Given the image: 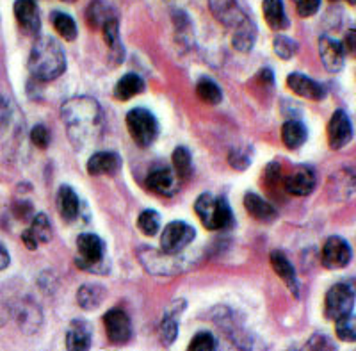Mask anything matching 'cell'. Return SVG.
Returning <instances> with one entry per match:
<instances>
[{"label":"cell","instance_id":"6da1fadb","mask_svg":"<svg viewBox=\"0 0 356 351\" xmlns=\"http://www.w3.org/2000/svg\"><path fill=\"white\" fill-rule=\"evenodd\" d=\"M61 114L65 125L68 127L70 139L77 148L86 146V143L95 137V132L100 130L102 111L95 98H72L63 105Z\"/></svg>","mask_w":356,"mask_h":351},{"label":"cell","instance_id":"7a4b0ae2","mask_svg":"<svg viewBox=\"0 0 356 351\" xmlns=\"http://www.w3.org/2000/svg\"><path fill=\"white\" fill-rule=\"evenodd\" d=\"M66 70V54L61 43L50 36L36 40L29 56V72L36 81L52 82Z\"/></svg>","mask_w":356,"mask_h":351},{"label":"cell","instance_id":"3957f363","mask_svg":"<svg viewBox=\"0 0 356 351\" xmlns=\"http://www.w3.org/2000/svg\"><path fill=\"white\" fill-rule=\"evenodd\" d=\"M195 212L207 231H228L235 225L234 212L227 200L212 193H203L196 198Z\"/></svg>","mask_w":356,"mask_h":351},{"label":"cell","instance_id":"277c9868","mask_svg":"<svg viewBox=\"0 0 356 351\" xmlns=\"http://www.w3.org/2000/svg\"><path fill=\"white\" fill-rule=\"evenodd\" d=\"M106 258V244L97 234H81L77 237V257L75 264L84 271L104 274L107 273V266L104 263Z\"/></svg>","mask_w":356,"mask_h":351},{"label":"cell","instance_id":"5b68a950","mask_svg":"<svg viewBox=\"0 0 356 351\" xmlns=\"http://www.w3.org/2000/svg\"><path fill=\"white\" fill-rule=\"evenodd\" d=\"M127 129H129L130 136L141 148H148L155 143L159 136V121L145 107H136V109L129 111L127 114Z\"/></svg>","mask_w":356,"mask_h":351},{"label":"cell","instance_id":"8992f818","mask_svg":"<svg viewBox=\"0 0 356 351\" xmlns=\"http://www.w3.org/2000/svg\"><path fill=\"white\" fill-rule=\"evenodd\" d=\"M196 239L195 226L186 221H171L164 226L161 235V250L164 254H182Z\"/></svg>","mask_w":356,"mask_h":351},{"label":"cell","instance_id":"52a82bcc","mask_svg":"<svg viewBox=\"0 0 356 351\" xmlns=\"http://www.w3.org/2000/svg\"><path fill=\"white\" fill-rule=\"evenodd\" d=\"M355 312V289L346 283H335L324 298V315L332 321Z\"/></svg>","mask_w":356,"mask_h":351},{"label":"cell","instance_id":"ba28073f","mask_svg":"<svg viewBox=\"0 0 356 351\" xmlns=\"http://www.w3.org/2000/svg\"><path fill=\"white\" fill-rule=\"evenodd\" d=\"M353 258V250L349 242L340 235H332L324 242L323 251H321V263L328 270H342L349 266Z\"/></svg>","mask_w":356,"mask_h":351},{"label":"cell","instance_id":"9c48e42d","mask_svg":"<svg viewBox=\"0 0 356 351\" xmlns=\"http://www.w3.org/2000/svg\"><path fill=\"white\" fill-rule=\"evenodd\" d=\"M209 9L214 15L216 20L227 29L235 31L250 20V15L241 8L237 0H209Z\"/></svg>","mask_w":356,"mask_h":351},{"label":"cell","instance_id":"30bf717a","mask_svg":"<svg viewBox=\"0 0 356 351\" xmlns=\"http://www.w3.org/2000/svg\"><path fill=\"white\" fill-rule=\"evenodd\" d=\"M317 186V178L310 166L298 164L292 168L291 173L285 177L284 187L292 196H308L314 193Z\"/></svg>","mask_w":356,"mask_h":351},{"label":"cell","instance_id":"8fae6325","mask_svg":"<svg viewBox=\"0 0 356 351\" xmlns=\"http://www.w3.org/2000/svg\"><path fill=\"white\" fill-rule=\"evenodd\" d=\"M104 325H106L107 339L113 344H125L132 337V323L127 312L122 309H111L104 315Z\"/></svg>","mask_w":356,"mask_h":351},{"label":"cell","instance_id":"7c38bea8","mask_svg":"<svg viewBox=\"0 0 356 351\" xmlns=\"http://www.w3.org/2000/svg\"><path fill=\"white\" fill-rule=\"evenodd\" d=\"M146 186L154 193L161 194V196H173L178 191L180 180L177 178L175 171L170 166H155L154 170L146 177Z\"/></svg>","mask_w":356,"mask_h":351},{"label":"cell","instance_id":"4fadbf2b","mask_svg":"<svg viewBox=\"0 0 356 351\" xmlns=\"http://www.w3.org/2000/svg\"><path fill=\"white\" fill-rule=\"evenodd\" d=\"M353 139V123L348 113L342 109L335 111L328 123V141L333 150L344 148Z\"/></svg>","mask_w":356,"mask_h":351},{"label":"cell","instance_id":"5bb4252c","mask_svg":"<svg viewBox=\"0 0 356 351\" xmlns=\"http://www.w3.org/2000/svg\"><path fill=\"white\" fill-rule=\"evenodd\" d=\"M13 11H15V18H17L18 25L24 29L25 34H29V36L40 34L41 18L36 0H17Z\"/></svg>","mask_w":356,"mask_h":351},{"label":"cell","instance_id":"9a60e30c","mask_svg":"<svg viewBox=\"0 0 356 351\" xmlns=\"http://www.w3.org/2000/svg\"><path fill=\"white\" fill-rule=\"evenodd\" d=\"M52 239V223L49 216L40 212L33 216V221L27 231L22 232V241L27 247V250H36L40 244H44Z\"/></svg>","mask_w":356,"mask_h":351},{"label":"cell","instance_id":"2e32d148","mask_svg":"<svg viewBox=\"0 0 356 351\" xmlns=\"http://www.w3.org/2000/svg\"><path fill=\"white\" fill-rule=\"evenodd\" d=\"M287 86L292 93L301 98H307V100L319 102L326 98V88L314 79L303 75V73H291L287 77Z\"/></svg>","mask_w":356,"mask_h":351},{"label":"cell","instance_id":"e0dca14e","mask_svg":"<svg viewBox=\"0 0 356 351\" xmlns=\"http://www.w3.org/2000/svg\"><path fill=\"white\" fill-rule=\"evenodd\" d=\"M319 54L321 61H323L324 68L330 73H339L344 68L346 63V52L342 49V43L330 36L319 38Z\"/></svg>","mask_w":356,"mask_h":351},{"label":"cell","instance_id":"ac0fdd59","mask_svg":"<svg viewBox=\"0 0 356 351\" xmlns=\"http://www.w3.org/2000/svg\"><path fill=\"white\" fill-rule=\"evenodd\" d=\"M122 157L116 152H97L89 157L86 170L93 177H100V175H116L122 170Z\"/></svg>","mask_w":356,"mask_h":351},{"label":"cell","instance_id":"d6986e66","mask_svg":"<svg viewBox=\"0 0 356 351\" xmlns=\"http://www.w3.org/2000/svg\"><path fill=\"white\" fill-rule=\"evenodd\" d=\"M93 341V330L91 325L84 319H75L66 332V348L72 351H86L91 348Z\"/></svg>","mask_w":356,"mask_h":351},{"label":"cell","instance_id":"ffe728a7","mask_svg":"<svg viewBox=\"0 0 356 351\" xmlns=\"http://www.w3.org/2000/svg\"><path fill=\"white\" fill-rule=\"evenodd\" d=\"M57 210H59L65 223L77 221L79 214H81V200H79V194L73 191V187H59V191H57Z\"/></svg>","mask_w":356,"mask_h":351},{"label":"cell","instance_id":"44dd1931","mask_svg":"<svg viewBox=\"0 0 356 351\" xmlns=\"http://www.w3.org/2000/svg\"><path fill=\"white\" fill-rule=\"evenodd\" d=\"M271 266L280 279L287 283L289 291H291L294 296L300 295V282H298V274H296L294 266H292L291 260H289L287 255H285L284 251H280V250L271 251Z\"/></svg>","mask_w":356,"mask_h":351},{"label":"cell","instance_id":"7402d4cb","mask_svg":"<svg viewBox=\"0 0 356 351\" xmlns=\"http://www.w3.org/2000/svg\"><path fill=\"white\" fill-rule=\"evenodd\" d=\"M244 209L250 212L251 218L260 223H273L278 218V212H276L275 207L266 202L260 194L251 193V191L244 194Z\"/></svg>","mask_w":356,"mask_h":351},{"label":"cell","instance_id":"603a6c76","mask_svg":"<svg viewBox=\"0 0 356 351\" xmlns=\"http://www.w3.org/2000/svg\"><path fill=\"white\" fill-rule=\"evenodd\" d=\"M116 20V11L107 0H91L86 8V22L91 29H102L107 22Z\"/></svg>","mask_w":356,"mask_h":351},{"label":"cell","instance_id":"cb8c5ba5","mask_svg":"<svg viewBox=\"0 0 356 351\" xmlns=\"http://www.w3.org/2000/svg\"><path fill=\"white\" fill-rule=\"evenodd\" d=\"M262 13L267 25L273 31H285V29L291 27V20H289L287 11H285L284 0H264Z\"/></svg>","mask_w":356,"mask_h":351},{"label":"cell","instance_id":"d4e9b609","mask_svg":"<svg viewBox=\"0 0 356 351\" xmlns=\"http://www.w3.org/2000/svg\"><path fill=\"white\" fill-rule=\"evenodd\" d=\"M102 33H104V40H106L107 47H109V56L113 59L114 65H122L125 61V49H123L122 38H120V24L116 20L107 22L104 27H102Z\"/></svg>","mask_w":356,"mask_h":351},{"label":"cell","instance_id":"484cf974","mask_svg":"<svg viewBox=\"0 0 356 351\" xmlns=\"http://www.w3.org/2000/svg\"><path fill=\"white\" fill-rule=\"evenodd\" d=\"M145 89H146L145 81L139 77L138 73H127V75H123V77L116 82L114 97H116L118 100L127 102L130 100V98L141 95Z\"/></svg>","mask_w":356,"mask_h":351},{"label":"cell","instance_id":"4316f807","mask_svg":"<svg viewBox=\"0 0 356 351\" xmlns=\"http://www.w3.org/2000/svg\"><path fill=\"white\" fill-rule=\"evenodd\" d=\"M308 137V130L303 121L300 120H289L282 127V141L289 150H298L305 145Z\"/></svg>","mask_w":356,"mask_h":351},{"label":"cell","instance_id":"83f0119b","mask_svg":"<svg viewBox=\"0 0 356 351\" xmlns=\"http://www.w3.org/2000/svg\"><path fill=\"white\" fill-rule=\"evenodd\" d=\"M257 41V24L253 22V18L243 24L241 27H237L234 31V36H232V45L237 52H250L253 47H255Z\"/></svg>","mask_w":356,"mask_h":351},{"label":"cell","instance_id":"f1b7e54d","mask_svg":"<svg viewBox=\"0 0 356 351\" xmlns=\"http://www.w3.org/2000/svg\"><path fill=\"white\" fill-rule=\"evenodd\" d=\"M104 298H106V289L102 286L86 283L77 292V303L84 311H95V309H98L102 305V302H104Z\"/></svg>","mask_w":356,"mask_h":351},{"label":"cell","instance_id":"f546056e","mask_svg":"<svg viewBox=\"0 0 356 351\" xmlns=\"http://www.w3.org/2000/svg\"><path fill=\"white\" fill-rule=\"evenodd\" d=\"M50 22H52L54 29H56V33L63 38L65 41H75L77 40L79 29L75 20L70 17L68 13L63 11H54L50 15Z\"/></svg>","mask_w":356,"mask_h":351},{"label":"cell","instance_id":"4dcf8cb0","mask_svg":"<svg viewBox=\"0 0 356 351\" xmlns=\"http://www.w3.org/2000/svg\"><path fill=\"white\" fill-rule=\"evenodd\" d=\"M173 171L180 182H187L193 177V155L186 146H178L173 152Z\"/></svg>","mask_w":356,"mask_h":351},{"label":"cell","instance_id":"1f68e13d","mask_svg":"<svg viewBox=\"0 0 356 351\" xmlns=\"http://www.w3.org/2000/svg\"><path fill=\"white\" fill-rule=\"evenodd\" d=\"M196 95L200 97V100H203L205 104L218 105L222 100V91L218 86V82L212 81L211 77H200L196 82Z\"/></svg>","mask_w":356,"mask_h":351},{"label":"cell","instance_id":"d6a6232c","mask_svg":"<svg viewBox=\"0 0 356 351\" xmlns=\"http://www.w3.org/2000/svg\"><path fill=\"white\" fill-rule=\"evenodd\" d=\"M138 228L148 237H154L161 231V214L154 209L143 210L138 218Z\"/></svg>","mask_w":356,"mask_h":351},{"label":"cell","instance_id":"836d02e7","mask_svg":"<svg viewBox=\"0 0 356 351\" xmlns=\"http://www.w3.org/2000/svg\"><path fill=\"white\" fill-rule=\"evenodd\" d=\"M335 332L337 337L344 343H355L356 339V321L355 312L342 315V318L335 319Z\"/></svg>","mask_w":356,"mask_h":351},{"label":"cell","instance_id":"e575fe53","mask_svg":"<svg viewBox=\"0 0 356 351\" xmlns=\"http://www.w3.org/2000/svg\"><path fill=\"white\" fill-rule=\"evenodd\" d=\"M273 50H275V54L280 57V59L289 61L298 54L300 45H298V41L296 40H292V38L284 36V34H278V36L275 38V41H273Z\"/></svg>","mask_w":356,"mask_h":351},{"label":"cell","instance_id":"d590c367","mask_svg":"<svg viewBox=\"0 0 356 351\" xmlns=\"http://www.w3.org/2000/svg\"><path fill=\"white\" fill-rule=\"evenodd\" d=\"M251 148L250 146H243V148H234L230 152V155H228V162H230V166L234 168V170H239V171H244L246 168H250L251 166Z\"/></svg>","mask_w":356,"mask_h":351},{"label":"cell","instance_id":"8d00e7d4","mask_svg":"<svg viewBox=\"0 0 356 351\" xmlns=\"http://www.w3.org/2000/svg\"><path fill=\"white\" fill-rule=\"evenodd\" d=\"M216 348H218V341L211 332H198L189 343L191 351H214Z\"/></svg>","mask_w":356,"mask_h":351},{"label":"cell","instance_id":"74e56055","mask_svg":"<svg viewBox=\"0 0 356 351\" xmlns=\"http://www.w3.org/2000/svg\"><path fill=\"white\" fill-rule=\"evenodd\" d=\"M177 314H166L164 319H162V325H161V337H162V343L164 344H173L175 339H177L178 335V321L175 318Z\"/></svg>","mask_w":356,"mask_h":351},{"label":"cell","instance_id":"f35d334b","mask_svg":"<svg viewBox=\"0 0 356 351\" xmlns=\"http://www.w3.org/2000/svg\"><path fill=\"white\" fill-rule=\"evenodd\" d=\"M173 22H175V27H177V34H178V40L186 41L193 38V24H191L189 17H187L184 11H173Z\"/></svg>","mask_w":356,"mask_h":351},{"label":"cell","instance_id":"ab89813d","mask_svg":"<svg viewBox=\"0 0 356 351\" xmlns=\"http://www.w3.org/2000/svg\"><path fill=\"white\" fill-rule=\"evenodd\" d=\"M292 2H294L296 13L301 18L314 17L321 9V0H292Z\"/></svg>","mask_w":356,"mask_h":351},{"label":"cell","instance_id":"60d3db41","mask_svg":"<svg viewBox=\"0 0 356 351\" xmlns=\"http://www.w3.org/2000/svg\"><path fill=\"white\" fill-rule=\"evenodd\" d=\"M31 141H33L34 146L44 150L49 148L50 145V132L47 130L44 125H36L33 130H31Z\"/></svg>","mask_w":356,"mask_h":351},{"label":"cell","instance_id":"b9f144b4","mask_svg":"<svg viewBox=\"0 0 356 351\" xmlns=\"http://www.w3.org/2000/svg\"><path fill=\"white\" fill-rule=\"evenodd\" d=\"M9 121H11V104L9 100L0 97V134L8 129Z\"/></svg>","mask_w":356,"mask_h":351},{"label":"cell","instance_id":"7bdbcfd3","mask_svg":"<svg viewBox=\"0 0 356 351\" xmlns=\"http://www.w3.org/2000/svg\"><path fill=\"white\" fill-rule=\"evenodd\" d=\"M308 348H310V350H335L333 343L326 337V335H314V337L308 341Z\"/></svg>","mask_w":356,"mask_h":351},{"label":"cell","instance_id":"ee69618b","mask_svg":"<svg viewBox=\"0 0 356 351\" xmlns=\"http://www.w3.org/2000/svg\"><path fill=\"white\" fill-rule=\"evenodd\" d=\"M280 171H282V164L280 162H271V164L266 168V182L269 186L275 187L280 182Z\"/></svg>","mask_w":356,"mask_h":351},{"label":"cell","instance_id":"f6af8a7d","mask_svg":"<svg viewBox=\"0 0 356 351\" xmlns=\"http://www.w3.org/2000/svg\"><path fill=\"white\" fill-rule=\"evenodd\" d=\"M355 38H356L355 29H351V31L348 33V36H346L344 43H342V49H344L346 56L349 57H355Z\"/></svg>","mask_w":356,"mask_h":351},{"label":"cell","instance_id":"bcb514c9","mask_svg":"<svg viewBox=\"0 0 356 351\" xmlns=\"http://www.w3.org/2000/svg\"><path fill=\"white\" fill-rule=\"evenodd\" d=\"M9 264H11V257H9V251L6 250L4 244H0V271L8 270Z\"/></svg>","mask_w":356,"mask_h":351},{"label":"cell","instance_id":"7dc6e473","mask_svg":"<svg viewBox=\"0 0 356 351\" xmlns=\"http://www.w3.org/2000/svg\"><path fill=\"white\" fill-rule=\"evenodd\" d=\"M330 2H340V0H330ZM344 2H348V4H351V6L356 4V0H344Z\"/></svg>","mask_w":356,"mask_h":351},{"label":"cell","instance_id":"c3c4849f","mask_svg":"<svg viewBox=\"0 0 356 351\" xmlns=\"http://www.w3.org/2000/svg\"><path fill=\"white\" fill-rule=\"evenodd\" d=\"M63 2H68V4H73V2H77V0H63Z\"/></svg>","mask_w":356,"mask_h":351}]
</instances>
